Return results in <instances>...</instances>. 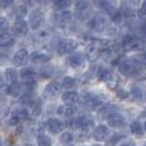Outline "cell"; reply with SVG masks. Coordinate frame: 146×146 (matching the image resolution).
Here are the masks:
<instances>
[{
	"instance_id": "6da1fadb",
	"label": "cell",
	"mask_w": 146,
	"mask_h": 146,
	"mask_svg": "<svg viewBox=\"0 0 146 146\" xmlns=\"http://www.w3.org/2000/svg\"><path fill=\"white\" fill-rule=\"evenodd\" d=\"M67 125H70L71 127L74 128H80V130H84V131H88L89 128L93 127L94 122L90 117H86V116H81L79 118H75L72 121H70Z\"/></svg>"
},
{
	"instance_id": "7a4b0ae2",
	"label": "cell",
	"mask_w": 146,
	"mask_h": 146,
	"mask_svg": "<svg viewBox=\"0 0 146 146\" xmlns=\"http://www.w3.org/2000/svg\"><path fill=\"white\" fill-rule=\"evenodd\" d=\"M119 71L125 75H132L135 72L139 71V65L132 60H127V58H122L118 64Z\"/></svg>"
},
{
	"instance_id": "3957f363",
	"label": "cell",
	"mask_w": 146,
	"mask_h": 146,
	"mask_svg": "<svg viewBox=\"0 0 146 146\" xmlns=\"http://www.w3.org/2000/svg\"><path fill=\"white\" fill-rule=\"evenodd\" d=\"M78 47V42L74 40H62L57 44V52L60 55H67V53L75 51Z\"/></svg>"
},
{
	"instance_id": "277c9868",
	"label": "cell",
	"mask_w": 146,
	"mask_h": 146,
	"mask_svg": "<svg viewBox=\"0 0 146 146\" xmlns=\"http://www.w3.org/2000/svg\"><path fill=\"white\" fill-rule=\"evenodd\" d=\"M44 22V15L40 9H35L29 14V26L32 29H38Z\"/></svg>"
},
{
	"instance_id": "5b68a950",
	"label": "cell",
	"mask_w": 146,
	"mask_h": 146,
	"mask_svg": "<svg viewBox=\"0 0 146 146\" xmlns=\"http://www.w3.org/2000/svg\"><path fill=\"white\" fill-rule=\"evenodd\" d=\"M60 89H61V86L57 81H51V83L44 88L43 94H44V97L50 98V99H55L58 95V93H60Z\"/></svg>"
},
{
	"instance_id": "8992f818",
	"label": "cell",
	"mask_w": 146,
	"mask_h": 146,
	"mask_svg": "<svg viewBox=\"0 0 146 146\" xmlns=\"http://www.w3.org/2000/svg\"><path fill=\"white\" fill-rule=\"evenodd\" d=\"M123 48L126 51H133V50L142 48V42L136 37H127L123 41Z\"/></svg>"
},
{
	"instance_id": "52a82bcc",
	"label": "cell",
	"mask_w": 146,
	"mask_h": 146,
	"mask_svg": "<svg viewBox=\"0 0 146 146\" xmlns=\"http://www.w3.org/2000/svg\"><path fill=\"white\" fill-rule=\"evenodd\" d=\"M13 32L18 36H26L28 33V24L23 18H18L13 26Z\"/></svg>"
},
{
	"instance_id": "ba28073f",
	"label": "cell",
	"mask_w": 146,
	"mask_h": 146,
	"mask_svg": "<svg viewBox=\"0 0 146 146\" xmlns=\"http://www.w3.org/2000/svg\"><path fill=\"white\" fill-rule=\"evenodd\" d=\"M28 57H29V56H28L27 50L21 48V50H18V51L14 53L13 62L15 64V65H18V66H23V65H26V64H27Z\"/></svg>"
},
{
	"instance_id": "9c48e42d",
	"label": "cell",
	"mask_w": 146,
	"mask_h": 146,
	"mask_svg": "<svg viewBox=\"0 0 146 146\" xmlns=\"http://www.w3.org/2000/svg\"><path fill=\"white\" fill-rule=\"evenodd\" d=\"M89 27L92 28L95 32H102V31L106 29L107 27V22L104 18L102 17H94L90 22H89Z\"/></svg>"
},
{
	"instance_id": "30bf717a",
	"label": "cell",
	"mask_w": 146,
	"mask_h": 146,
	"mask_svg": "<svg viewBox=\"0 0 146 146\" xmlns=\"http://www.w3.org/2000/svg\"><path fill=\"white\" fill-rule=\"evenodd\" d=\"M46 128L51 133H58L64 130V123L56 118H51L46 122Z\"/></svg>"
},
{
	"instance_id": "8fae6325",
	"label": "cell",
	"mask_w": 146,
	"mask_h": 146,
	"mask_svg": "<svg viewBox=\"0 0 146 146\" xmlns=\"http://www.w3.org/2000/svg\"><path fill=\"white\" fill-rule=\"evenodd\" d=\"M100 55V47L98 44H95L94 42H92V44H89L88 48L85 51V56L89 61H95Z\"/></svg>"
},
{
	"instance_id": "7c38bea8",
	"label": "cell",
	"mask_w": 146,
	"mask_h": 146,
	"mask_svg": "<svg viewBox=\"0 0 146 146\" xmlns=\"http://www.w3.org/2000/svg\"><path fill=\"white\" fill-rule=\"evenodd\" d=\"M107 121H108V125L112 126V127H119V126L125 125V118L123 116H121L117 112H113L111 113L108 117H107Z\"/></svg>"
},
{
	"instance_id": "4fadbf2b",
	"label": "cell",
	"mask_w": 146,
	"mask_h": 146,
	"mask_svg": "<svg viewBox=\"0 0 146 146\" xmlns=\"http://www.w3.org/2000/svg\"><path fill=\"white\" fill-rule=\"evenodd\" d=\"M31 60H32V62H35V64H44V62H48V61L51 60V56L44 53V52H42V51H36L31 55Z\"/></svg>"
},
{
	"instance_id": "5bb4252c",
	"label": "cell",
	"mask_w": 146,
	"mask_h": 146,
	"mask_svg": "<svg viewBox=\"0 0 146 146\" xmlns=\"http://www.w3.org/2000/svg\"><path fill=\"white\" fill-rule=\"evenodd\" d=\"M84 102H85L86 106L90 107V108H99V107L102 106V99H100V97L94 95V94H85Z\"/></svg>"
},
{
	"instance_id": "9a60e30c",
	"label": "cell",
	"mask_w": 146,
	"mask_h": 146,
	"mask_svg": "<svg viewBox=\"0 0 146 146\" xmlns=\"http://www.w3.org/2000/svg\"><path fill=\"white\" fill-rule=\"evenodd\" d=\"M83 61H84V57L81 53H75V55L70 56V57H67L66 60V64L69 66L74 67V69H76V67H79L83 65Z\"/></svg>"
},
{
	"instance_id": "2e32d148",
	"label": "cell",
	"mask_w": 146,
	"mask_h": 146,
	"mask_svg": "<svg viewBox=\"0 0 146 146\" xmlns=\"http://www.w3.org/2000/svg\"><path fill=\"white\" fill-rule=\"evenodd\" d=\"M107 135H108V128L106 126H98L93 131V137L97 141H103L107 137Z\"/></svg>"
},
{
	"instance_id": "e0dca14e",
	"label": "cell",
	"mask_w": 146,
	"mask_h": 146,
	"mask_svg": "<svg viewBox=\"0 0 146 146\" xmlns=\"http://www.w3.org/2000/svg\"><path fill=\"white\" fill-rule=\"evenodd\" d=\"M14 44V37L9 33H0V47H10Z\"/></svg>"
},
{
	"instance_id": "ac0fdd59",
	"label": "cell",
	"mask_w": 146,
	"mask_h": 146,
	"mask_svg": "<svg viewBox=\"0 0 146 146\" xmlns=\"http://www.w3.org/2000/svg\"><path fill=\"white\" fill-rule=\"evenodd\" d=\"M62 99L66 104H75V103L79 102V94L75 93V92H66L62 95Z\"/></svg>"
},
{
	"instance_id": "d6986e66",
	"label": "cell",
	"mask_w": 146,
	"mask_h": 146,
	"mask_svg": "<svg viewBox=\"0 0 146 146\" xmlns=\"http://www.w3.org/2000/svg\"><path fill=\"white\" fill-rule=\"evenodd\" d=\"M56 21H57L58 24H67L71 21V13L69 10H62L56 15Z\"/></svg>"
},
{
	"instance_id": "ffe728a7",
	"label": "cell",
	"mask_w": 146,
	"mask_h": 146,
	"mask_svg": "<svg viewBox=\"0 0 146 146\" xmlns=\"http://www.w3.org/2000/svg\"><path fill=\"white\" fill-rule=\"evenodd\" d=\"M57 113L62 117H71L72 114L75 113V108L71 107V104H67V106H61L58 107L57 109Z\"/></svg>"
},
{
	"instance_id": "44dd1931",
	"label": "cell",
	"mask_w": 146,
	"mask_h": 146,
	"mask_svg": "<svg viewBox=\"0 0 146 146\" xmlns=\"http://www.w3.org/2000/svg\"><path fill=\"white\" fill-rule=\"evenodd\" d=\"M21 78L24 81H29V80H35L36 78V72L33 71L32 69H28V67H24V69L21 70Z\"/></svg>"
},
{
	"instance_id": "7402d4cb",
	"label": "cell",
	"mask_w": 146,
	"mask_h": 146,
	"mask_svg": "<svg viewBox=\"0 0 146 146\" xmlns=\"http://www.w3.org/2000/svg\"><path fill=\"white\" fill-rule=\"evenodd\" d=\"M37 144L38 146H52V140L47 137L46 135L40 133L37 136Z\"/></svg>"
},
{
	"instance_id": "603a6c76",
	"label": "cell",
	"mask_w": 146,
	"mask_h": 146,
	"mask_svg": "<svg viewBox=\"0 0 146 146\" xmlns=\"http://www.w3.org/2000/svg\"><path fill=\"white\" fill-rule=\"evenodd\" d=\"M5 76H7V80L9 83H17V80H18V72L14 69H7L5 70Z\"/></svg>"
},
{
	"instance_id": "cb8c5ba5",
	"label": "cell",
	"mask_w": 146,
	"mask_h": 146,
	"mask_svg": "<svg viewBox=\"0 0 146 146\" xmlns=\"http://www.w3.org/2000/svg\"><path fill=\"white\" fill-rule=\"evenodd\" d=\"M130 128H131V132L135 133V135H142V132H144V128H142L141 123L137 122V121H135V122L131 123Z\"/></svg>"
},
{
	"instance_id": "d4e9b609",
	"label": "cell",
	"mask_w": 146,
	"mask_h": 146,
	"mask_svg": "<svg viewBox=\"0 0 146 146\" xmlns=\"http://www.w3.org/2000/svg\"><path fill=\"white\" fill-rule=\"evenodd\" d=\"M70 5V0H53V7L58 10L66 9Z\"/></svg>"
},
{
	"instance_id": "484cf974",
	"label": "cell",
	"mask_w": 146,
	"mask_h": 146,
	"mask_svg": "<svg viewBox=\"0 0 146 146\" xmlns=\"http://www.w3.org/2000/svg\"><path fill=\"white\" fill-rule=\"evenodd\" d=\"M98 5H99L102 9H104L109 13L113 12V5H112V3L109 1V0H98Z\"/></svg>"
},
{
	"instance_id": "4316f807",
	"label": "cell",
	"mask_w": 146,
	"mask_h": 146,
	"mask_svg": "<svg viewBox=\"0 0 146 146\" xmlns=\"http://www.w3.org/2000/svg\"><path fill=\"white\" fill-rule=\"evenodd\" d=\"M89 4L88 3H85V1H80V3H78L76 4V12L78 14H85L86 12H89Z\"/></svg>"
},
{
	"instance_id": "83f0119b",
	"label": "cell",
	"mask_w": 146,
	"mask_h": 146,
	"mask_svg": "<svg viewBox=\"0 0 146 146\" xmlns=\"http://www.w3.org/2000/svg\"><path fill=\"white\" fill-rule=\"evenodd\" d=\"M113 112H116V107L114 106H106V107H100V114H103V116L108 117L111 113H113Z\"/></svg>"
},
{
	"instance_id": "f1b7e54d",
	"label": "cell",
	"mask_w": 146,
	"mask_h": 146,
	"mask_svg": "<svg viewBox=\"0 0 146 146\" xmlns=\"http://www.w3.org/2000/svg\"><path fill=\"white\" fill-rule=\"evenodd\" d=\"M75 85H76V80H75L74 78H71V76H67V78H65V79L62 80V86L64 88H66V89L74 88Z\"/></svg>"
},
{
	"instance_id": "f546056e",
	"label": "cell",
	"mask_w": 146,
	"mask_h": 146,
	"mask_svg": "<svg viewBox=\"0 0 146 146\" xmlns=\"http://www.w3.org/2000/svg\"><path fill=\"white\" fill-rule=\"evenodd\" d=\"M21 92V85L17 83H12L10 86H8V93L10 95H18Z\"/></svg>"
},
{
	"instance_id": "4dcf8cb0",
	"label": "cell",
	"mask_w": 146,
	"mask_h": 146,
	"mask_svg": "<svg viewBox=\"0 0 146 146\" xmlns=\"http://www.w3.org/2000/svg\"><path fill=\"white\" fill-rule=\"evenodd\" d=\"M29 107H32V114H33L35 117H36V116H38V114L41 113V103H38V102H33Z\"/></svg>"
},
{
	"instance_id": "1f68e13d",
	"label": "cell",
	"mask_w": 146,
	"mask_h": 146,
	"mask_svg": "<svg viewBox=\"0 0 146 146\" xmlns=\"http://www.w3.org/2000/svg\"><path fill=\"white\" fill-rule=\"evenodd\" d=\"M72 140H74V136H72V133L65 132V133L61 135V142H62V144H69V142H71Z\"/></svg>"
},
{
	"instance_id": "d6a6232c",
	"label": "cell",
	"mask_w": 146,
	"mask_h": 146,
	"mask_svg": "<svg viewBox=\"0 0 146 146\" xmlns=\"http://www.w3.org/2000/svg\"><path fill=\"white\" fill-rule=\"evenodd\" d=\"M98 78H99L100 80H108L109 78H111V72L106 69H102L99 72H98Z\"/></svg>"
},
{
	"instance_id": "836d02e7",
	"label": "cell",
	"mask_w": 146,
	"mask_h": 146,
	"mask_svg": "<svg viewBox=\"0 0 146 146\" xmlns=\"http://www.w3.org/2000/svg\"><path fill=\"white\" fill-rule=\"evenodd\" d=\"M9 29V23L5 18H0V33H4Z\"/></svg>"
},
{
	"instance_id": "e575fe53",
	"label": "cell",
	"mask_w": 146,
	"mask_h": 146,
	"mask_svg": "<svg viewBox=\"0 0 146 146\" xmlns=\"http://www.w3.org/2000/svg\"><path fill=\"white\" fill-rule=\"evenodd\" d=\"M51 71H52L51 67H50V70H48V67H43V69H42V72H41L42 78H43V79L44 78H48L50 75H51Z\"/></svg>"
},
{
	"instance_id": "d590c367",
	"label": "cell",
	"mask_w": 146,
	"mask_h": 146,
	"mask_svg": "<svg viewBox=\"0 0 146 146\" xmlns=\"http://www.w3.org/2000/svg\"><path fill=\"white\" fill-rule=\"evenodd\" d=\"M13 3V0H0V8H7Z\"/></svg>"
},
{
	"instance_id": "8d00e7d4",
	"label": "cell",
	"mask_w": 146,
	"mask_h": 146,
	"mask_svg": "<svg viewBox=\"0 0 146 146\" xmlns=\"http://www.w3.org/2000/svg\"><path fill=\"white\" fill-rule=\"evenodd\" d=\"M139 14L141 17H146V1L142 3V5H141V8H140V12Z\"/></svg>"
},
{
	"instance_id": "74e56055",
	"label": "cell",
	"mask_w": 146,
	"mask_h": 146,
	"mask_svg": "<svg viewBox=\"0 0 146 146\" xmlns=\"http://www.w3.org/2000/svg\"><path fill=\"white\" fill-rule=\"evenodd\" d=\"M121 137H122V136H121V135H114V136H113V140H111V141H109L108 144H111V145L116 144V142L118 141V140H121Z\"/></svg>"
},
{
	"instance_id": "f35d334b",
	"label": "cell",
	"mask_w": 146,
	"mask_h": 146,
	"mask_svg": "<svg viewBox=\"0 0 146 146\" xmlns=\"http://www.w3.org/2000/svg\"><path fill=\"white\" fill-rule=\"evenodd\" d=\"M117 94H118L119 97L122 98V99H125V98H126V97H127V95H128V94L126 93L125 90H122V89H119V90H117Z\"/></svg>"
},
{
	"instance_id": "ab89813d",
	"label": "cell",
	"mask_w": 146,
	"mask_h": 146,
	"mask_svg": "<svg viewBox=\"0 0 146 146\" xmlns=\"http://www.w3.org/2000/svg\"><path fill=\"white\" fill-rule=\"evenodd\" d=\"M131 5H139L140 4V0H127Z\"/></svg>"
},
{
	"instance_id": "60d3db41",
	"label": "cell",
	"mask_w": 146,
	"mask_h": 146,
	"mask_svg": "<svg viewBox=\"0 0 146 146\" xmlns=\"http://www.w3.org/2000/svg\"><path fill=\"white\" fill-rule=\"evenodd\" d=\"M4 84H5V81H4V78H3V75L0 74V88H1V86H4Z\"/></svg>"
},
{
	"instance_id": "b9f144b4",
	"label": "cell",
	"mask_w": 146,
	"mask_h": 146,
	"mask_svg": "<svg viewBox=\"0 0 146 146\" xmlns=\"http://www.w3.org/2000/svg\"><path fill=\"white\" fill-rule=\"evenodd\" d=\"M4 114H5V109L3 107H0V117H3Z\"/></svg>"
},
{
	"instance_id": "7bdbcfd3",
	"label": "cell",
	"mask_w": 146,
	"mask_h": 146,
	"mask_svg": "<svg viewBox=\"0 0 146 146\" xmlns=\"http://www.w3.org/2000/svg\"><path fill=\"white\" fill-rule=\"evenodd\" d=\"M121 146H133V145H131V144H123V145H121Z\"/></svg>"
},
{
	"instance_id": "ee69618b",
	"label": "cell",
	"mask_w": 146,
	"mask_h": 146,
	"mask_svg": "<svg viewBox=\"0 0 146 146\" xmlns=\"http://www.w3.org/2000/svg\"><path fill=\"white\" fill-rule=\"evenodd\" d=\"M38 3H46V0H37Z\"/></svg>"
},
{
	"instance_id": "f6af8a7d",
	"label": "cell",
	"mask_w": 146,
	"mask_h": 146,
	"mask_svg": "<svg viewBox=\"0 0 146 146\" xmlns=\"http://www.w3.org/2000/svg\"><path fill=\"white\" fill-rule=\"evenodd\" d=\"M0 146H3V142H1V137H0Z\"/></svg>"
},
{
	"instance_id": "bcb514c9",
	"label": "cell",
	"mask_w": 146,
	"mask_h": 146,
	"mask_svg": "<svg viewBox=\"0 0 146 146\" xmlns=\"http://www.w3.org/2000/svg\"><path fill=\"white\" fill-rule=\"evenodd\" d=\"M144 127H145V131H146V122H145V126H144Z\"/></svg>"
},
{
	"instance_id": "7dc6e473",
	"label": "cell",
	"mask_w": 146,
	"mask_h": 146,
	"mask_svg": "<svg viewBox=\"0 0 146 146\" xmlns=\"http://www.w3.org/2000/svg\"><path fill=\"white\" fill-rule=\"evenodd\" d=\"M92 146H100V145H92Z\"/></svg>"
},
{
	"instance_id": "c3c4849f",
	"label": "cell",
	"mask_w": 146,
	"mask_h": 146,
	"mask_svg": "<svg viewBox=\"0 0 146 146\" xmlns=\"http://www.w3.org/2000/svg\"><path fill=\"white\" fill-rule=\"evenodd\" d=\"M144 114H145V116H146V111H145V113H144Z\"/></svg>"
},
{
	"instance_id": "681fc988",
	"label": "cell",
	"mask_w": 146,
	"mask_h": 146,
	"mask_svg": "<svg viewBox=\"0 0 146 146\" xmlns=\"http://www.w3.org/2000/svg\"><path fill=\"white\" fill-rule=\"evenodd\" d=\"M26 146H32V145H26Z\"/></svg>"
},
{
	"instance_id": "f907efd6",
	"label": "cell",
	"mask_w": 146,
	"mask_h": 146,
	"mask_svg": "<svg viewBox=\"0 0 146 146\" xmlns=\"http://www.w3.org/2000/svg\"><path fill=\"white\" fill-rule=\"evenodd\" d=\"M145 64H146V58H145Z\"/></svg>"
}]
</instances>
